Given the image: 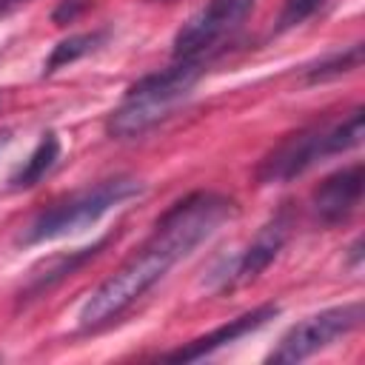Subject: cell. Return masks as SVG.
Returning a JSON list of instances; mask_svg holds the SVG:
<instances>
[{"label":"cell","mask_w":365,"mask_h":365,"mask_svg":"<svg viewBox=\"0 0 365 365\" xmlns=\"http://www.w3.org/2000/svg\"><path fill=\"white\" fill-rule=\"evenodd\" d=\"M140 191H143V182L128 174L100 180L97 185L74 191L66 200H57L48 208H43L37 217H31L26 222V228L20 231L17 242L37 245V242H48V240H60L74 231H83V228L94 225L103 214H108L114 205L137 197Z\"/></svg>","instance_id":"obj_2"},{"label":"cell","mask_w":365,"mask_h":365,"mask_svg":"<svg viewBox=\"0 0 365 365\" xmlns=\"http://www.w3.org/2000/svg\"><path fill=\"white\" fill-rule=\"evenodd\" d=\"M362 191H365V165L354 163L348 168H339L314 188L311 194L314 214L325 225L345 222L362 202Z\"/></svg>","instance_id":"obj_9"},{"label":"cell","mask_w":365,"mask_h":365,"mask_svg":"<svg viewBox=\"0 0 365 365\" xmlns=\"http://www.w3.org/2000/svg\"><path fill=\"white\" fill-rule=\"evenodd\" d=\"M57 160H60V137L54 134V131H46L43 137H40V143L34 145V151H31V157L23 163V168L11 177V185L14 188H31V185H37L54 165H57Z\"/></svg>","instance_id":"obj_12"},{"label":"cell","mask_w":365,"mask_h":365,"mask_svg":"<svg viewBox=\"0 0 365 365\" xmlns=\"http://www.w3.org/2000/svg\"><path fill=\"white\" fill-rule=\"evenodd\" d=\"M362 143V108L356 106L348 111L339 123H322L314 128H305L299 134L285 137L259 165H257V182H288L299 174H305L311 165H317L325 157L345 154Z\"/></svg>","instance_id":"obj_3"},{"label":"cell","mask_w":365,"mask_h":365,"mask_svg":"<svg viewBox=\"0 0 365 365\" xmlns=\"http://www.w3.org/2000/svg\"><path fill=\"white\" fill-rule=\"evenodd\" d=\"M291 225H294V217H291V208H279L259 231L257 237L248 242V248L242 251V257L234 262L231 271H225V285H245V282H254L274 259L277 254L282 251V245L288 242L291 237Z\"/></svg>","instance_id":"obj_8"},{"label":"cell","mask_w":365,"mask_h":365,"mask_svg":"<svg viewBox=\"0 0 365 365\" xmlns=\"http://www.w3.org/2000/svg\"><path fill=\"white\" fill-rule=\"evenodd\" d=\"M106 242L108 240H100L97 245H91V248H80V251H68V254H60V257H51L48 262H40L31 274H29V282H26V288H23V294L26 297H37V294H43V291H48L51 285H57L60 279H66V277H71L77 268H83L88 259H94L103 248H106Z\"/></svg>","instance_id":"obj_11"},{"label":"cell","mask_w":365,"mask_h":365,"mask_svg":"<svg viewBox=\"0 0 365 365\" xmlns=\"http://www.w3.org/2000/svg\"><path fill=\"white\" fill-rule=\"evenodd\" d=\"M86 6H88V0H60V6L54 9L51 20H54L57 26L71 23V20H77V17H80V11H83Z\"/></svg>","instance_id":"obj_16"},{"label":"cell","mask_w":365,"mask_h":365,"mask_svg":"<svg viewBox=\"0 0 365 365\" xmlns=\"http://www.w3.org/2000/svg\"><path fill=\"white\" fill-rule=\"evenodd\" d=\"M362 319H365L362 302H345V305H334L319 314H311L282 334L277 348L268 354V362H277V365L302 362V359L314 356L317 351L334 345L336 339L348 336L351 331H356L362 325Z\"/></svg>","instance_id":"obj_6"},{"label":"cell","mask_w":365,"mask_h":365,"mask_svg":"<svg viewBox=\"0 0 365 365\" xmlns=\"http://www.w3.org/2000/svg\"><path fill=\"white\" fill-rule=\"evenodd\" d=\"M163 3H168V0H163Z\"/></svg>","instance_id":"obj_18"},{"label":"cell","mask_w":365,"mask_h":365,"mask_svg":"<svg viewBox=\"0 0 365 365\" xmlns=\"http://www.w3.org/2000/svg\"><path fill=\"white\" fill-rule=\"evenodd\" d=\"M202 77L200 57L177 60L174 66L145 74L134 86H128L123 103L108 114L106 131L117 140H131L154 128L160 120L171 117V111L191 94L197 80Z\"/></svg>","instance_id":"obj_1"},{"label":"cell","mask_w":365,"mask_h":365,"mask_svg":"<svg viewBox=\"0 0 365 365\" xmlns=\"http://www.w3.org/2000/svg\"><path fill=\"white\" fill-rule=\"evenodd\" d=\"M177 259L163 251L157 242H145L131 259H125L80 308V328H100L117 319L125 308H131L143 294H148L174 265Z\"/></svg>","instance_id":"obj_4"},{"label":"cell","mask_w":365,"mask_h":365,"mask_svg":"<svg viewBox=\"0 0 365 365\" xmlns=\"http://www.w3.org/2000/svg\"><path fill=\"white\" fill-rule=\"evenodd\" d=\"M234 214V202L217 191H194L177 200L151 231V242L168 251L177 262L188 257L197 245H202L228 217Z\"/></svg>","instance_id":"obj_5"},{"label":"cell","mask_w":365,"mask_h":365,"mask_svg":"<svg viewBox=\"0 0 365 365\" xmlns=\"http://www.w3.org/2000/svg\"><path fill=\"white\" fill-rule=\"evenodd\" d=\"M251 9H254V0H208V6H202L174 34V57L177 60L200 57L220 37L234 31L248 17Z\"/></svg>","instance_id":"obj_7"},{"label":"cell","mask_w":365,"mask_h":365,"mask_svg":"<svg viewBox=\"0 0 365 365\" xmlns=\"http://www.w3.org/2000/svg\"><path fill=\"white\" fill-rule=\"evenodd\" d=\"M348 259H351V265H359V259H362V240H356V242L351 245V254H348Z\"/></svg>","instance_id":"obj_17"},{"label":"cell","mask_w":365,"mask_h":365,"mask_svg":"<svg viewBox=\"0 0 365 365\" xmlns=\"http://www.w3.org/2000/svg\"><path fill=\"white\" fill-rule=\"evenodd\" d=\"M106 37H108V31H106V29H100V31L71 34V37L60 40V43L51 48V54H48V60H46L43 71H46V74H54L57 68H63V66H68V63H77L80 57H86V54H91V51H97V48L106 43Z\"/></svg>","instance_id":"obj_13"},{"label":"cell","mask_w":365,"mask_h":365,"mask_svg":"<svg viewBox=\"0 0 365 365\" xmlns=\"http://www.w3.org/2000/svg\"><path fill=\"white\" fill-rule=\"evenodd\" d=\"M277 314H279V305L265 302V305H259V308H254L248 314H240V317L228 319L225 325L214 328L211 334H202V336L191 339L188 345H182L177 351L163 354V359H168V362H197V359H202V356H208V354H214V351H220V348H225V345H231V342H237V339L259 331Z\"/></svg>","instance_id":"obj_10"},{"label":"cell","mask_w":365,"mask_h":365,"mask_svg":"<svg viewBox=\"0 0 365 365\" xmlns=\"http://www.w3.org/2000/svg\"><path fill=\"white\" fill-rule=\"evenodd\" d=\"M325 0H285L282 3V11H279V20H277V29L279 31H288L299 23H305Z\"/></svg>","instance_id":"obj_15"},{"label":"cell","mask_w":365,"mask_h":365,"mask_svg":"<svg viewBox=\"0 0 365 365\" xmlns=\"http://www.w3.org/2000/svg\"><path fill=\"white\" fill-rule=\"evenodd\" d=\"M359 66H362V43H354L351 48L336 51V54H328V57H322L319 63L308 66V68H305V80H308V83H325V80L342 77V74H348V71H356Z\"/></svg>","instance_id":"obj_14"}]
</instances>
